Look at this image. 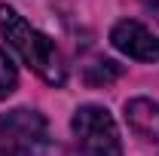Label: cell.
<instances>
[{
	"label": "cell",
	"instance_id": "obj_4",
	"mask_svg": "<svg viewBox=\"0 0 159 156\" xmlns=\"http://www.w3.org/2000/svg\"><path fill=\"white\" fill-rule=\"evenodd\" d=\"M110 43L122 55H129L135 61H147V64L159 61V37H153L141 21H132V19L116 21L110 31Z\"/></svg>",
	"mask_w": 159,
	"mask_h": 156
},
{
	"label": "cell",
	"instance_id": "obj_1",
	"mask_svg": "<svg viewBox=\"0 0 159 156\" xmlns=\"http://www.w3.org/2000/svg\"><path fill=\"white\" fill-rule=\"evenodd\" d=\"M0 34L19 52V58L34 74H40L49 86H61L67 80V67H64V58H61L55 40H49L43 31L28 25L12 6H0Z\"/></svg>",
	"mask_w": 159,
	"mask_h": 156
},
{
	"label": "cell",
	"instance_id": "obj_7",
	"mask_svg": "<svg viewBox=\"0 0 159 156\" xmlns=\"http://www.w3.org/2000/svg\"><path fill=\"white\" fill-rule=\"evenodd\" d=\"M19 86V74H16V64L6 58V52H0V101L9 98Z\"/></svg>",
	"mask_w": 159,
	"mask_h": 156
},
{
	"label": "cell",
	"instance_id": "obj_5",
	"mask_svg": "<svg viewBox=\"0 0 159 156\" xmlns=\"http://www.w3.org/2000/svg\"><path fill=\"white\" fill-rule=\"evenodd\" d=\"M125 122L135 135L147 141H159V101H150V98L125 101Z\"/></svg>",
	"mask_w": 159,
	"mask_h": 156
},
{
	"label": "cell",
	"instance_id": "obj_2",
	"mask_svg": "<svg viewBox=\"0 0 159 156\" xmlns=\"http://www.w3.org/2000/svg\"><path fill=\"white\" fill-rule=\"evenodd\" d=\"M77 156H122V138L110 110L98 104H83L70 119Z\"/></svg>",
	"mask_w": 159,
	"mask_h": 156
},
{
	"label": "cell",
	"instance_id": "obj_9",
	"mask_svg": "<svg viewBox=\"0 0 159 156\" xmlns=\"http://www.w3.org/2000/svg\"><path fill=\"white\" fill-rule=\"evenodd\" d=\"M0 156H12V153H9V150H3V147H0Z\"/></svg>",
	"mask_w": 159,
	"mask_h": 156
},
{
	"label": "cell",
	"instance_id": "obj_8",
	"mask_svg": "<svg viewBox=\"0 0 159 156\" xmlns=\"http://www.w3.org/2000/svg\"><path fill=\"white\" fill-rule=\"evenodd\" d=\"M141 3H144V9H147V12H153L156 21H159V0H141Z\"/></svg>",
	"mask_w": 159,
	"mask_h": 156
},
{
	"label": "cell",
	"instance_id": "obj_3",
	"mask_svg": "<svg viewBox=\"0 0 159 156\" xmlns=\"http://www.w3.org/2000/svg\"><path fill=\"white\" fill-rule=\"evenodd\" d=\"M0 147L12 156H43L49 150V126L40 110L16 107L0 113Z\"/></svg>",
	"mask_w": 159,
	"mask_h": 156
},
{
	"label": "cell",
	"instance_id": "obj_6",
	"mask_svg": "<svg viewBox=\"0 0 159 156\" xmlns=\"http://www.w3.org/2000/svg\"><path fill=\"white\" fill-rule=\"evenodd\" d=\"M119 77H122V64H116L110 58H98L92 64H86V83L89 86H107Z\"/></svg>",
	"mask_w": 159,
	"mask_h": 156
}]
</instances>
